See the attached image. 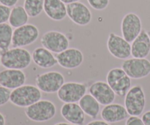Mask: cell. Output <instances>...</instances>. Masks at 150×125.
Masks as SVG:
<instances>
[{"instance_id": "1", "label": "cell", "mask_w": 150, "mask_h": 125, "mask_svg": "<svg viewBox=\"0 0 150 125\" xmlns=\"http://www.w3.org/2000/svg\"><path fill=\"white\" fill-rule=\"evenodd\" d=\"M1 65L5 69L23 70L30 65L32 54L28 50L23 48H9L1 51Z\"/></svg>"}, {"instance_id": "2", "label": "cell", "mask_w": 150, "mask_h": 125, "mask_svg": "<svg viewBox=\"0 0 150 125\" xmlns=\"http://www.w3.org/2000/svg\"><path fill=\"white\" fill-rule=\"evenodd\" d=\"M42 98L41 91L33 85H23L13 89L10 94V102L20 108H27Z\"/></svg>"}, {"instance_id": "3", "label": "cell", "mask_w": 150, "mask_h": 125, "mask_svg": "<svg viewBox=\"0 0 150 125\" xmlns=\"http://www.w3.org/2000/svg\"><path fill=\"white\" fill-rule=\"evenodd\" d=\"M56 113L57 108L54 102L45 100H40L25 110L26 117L35 122L49 121L55 117Z\"/></svg>"}, {"instance_id": "4", "label": "cell", "mask_w": 150, "mask_h": 125, "mask_svg": "<svg viewBox=\"0 0 150 125\" xmlns=\"http://www.w3.org/2000/svg\"><path fill=\"white\" fill-rule=\"evenodd\" d=\"M125 97V107L129 115H142L146 106V97L143 88L139 85L133 86Z\"/></svg>"}, {"instance_id": "5", "label": "cell", "mask_w": 150, "mask_h": 125, "mask_svg": "<svg viewBox=\"0 0 150 125\" xmlns=\"http://www.w3.org/2000/svg\"><path fill=\"white\" fill-rule=\"evenodd\" d=\"M107 83L119 97H125L131 88V78L120 67H114L108 72Z\"/></svg>"}, {"instance_id": "6", "label": "cell", "mask_w": 150, "mask_h": 125, "mask_svg": "<svg viewBox=\"0 0 150 125\" xmlns=\"http://www.w3.org/2000/svg\"><path fill=\"white\" fill-rule=\"evenodd\" d=\"M35 83L41 92L48 94L55 93L64 83V77L59 72L49 71L38 75Z\"/></svg>"}, {"instance_id": "7", "label": "cell", "mask_w": 150, "mask_h": 125, "mask_svg": "<svg viewBox=\"0 0 150 125\" xmlns=\"http://www.w3.org/2000/svg\"><path fill=\"white\" fill-rule=\"evenodd\" d=\"M39 29L32 23H26L13 31L12 46L13 48H23L32 45L39 37Z\"/></svg>"}, {"instance_id": "8", "label": "cell", "mask_w": 150, "mask_h": 125, "mask_svg": "<svg viewBox=\"0 0 150 125\" xmlns=\"http://www.w3.org/2000/svg\"><path fill=\"white\" fill-rule=\"evenodd\" d=\"M40 42L42 47L57 54L67 49L70 45V41L64 34L54 30L43 34Z\"/></svg>"}, {"instance_id": "9", "label": "cell", "mask_w": 150, "mask_h": 125, "mask_svg": "<svg viewBox=\"0 0 150 125\" xmlns=\"http://www.w3.org/2000/svg\"><path fill=\"white\" fill-rule=\"evenodd\" d=\"M122 68L132 79H142L150 74V61L147 59H127L122 64Z\"/></svg>"}, {"instance_id": "10", "label": "cell", "mask_w": 150, "mask_h": 125, "mask_svg": "<svg viewBox=\"0 0 150 125\" xmlns=\"http://www.w3.org/2000/svg\"><path fill=\"white\" fill-rule=\"evenodd\" d=\"M87 88L84 83L67 82L62 85L57 92L59 100L64 103L77 102L86 95Z\"/></svg>"}, {"instance_id": "11", "label": "cell", "mask_w": 150, "mask_h": 125, "mask_svg": "<svg viewBox=\"0 0 150 125\" xmlns=\"http://www.w3.org/2000/svg\"><path fill=\"white\" fill-rule=\"evenodd\" d=\"M107 48L110 54L119 59L125 60L131 56V44L123 37L111 32L107 40Z\"/></svg>"}, {"instance_id": "12", "label": "cell", "mask_w": 150, "mask_h": 125, "mask_svg": "<svg viewBox=\"0 0 150 125\" xmlns=\"http://www.w3.org/2000/svg\"><path fill=\"white\" fill-rule=\"evenodd\" d=\"M122 37L129 42H132L142 31L141 18L134 13H128L123 17L121 23Z\"/></svg>"}, {"instance_id": "13", "label": "cell", "mask_w": 150, "mask_h": 125, "mask_svg": "<svg viewBox=\"0 0 150 125\" xmlns=\"http://www.w3.org/2000/svg\"><path fill=\"white\" fill-rule=\"evenodd\" d=\"M67 14L69 18L79 26H86L92 18L89 7L80 1L67 4Z\"/></svg>"}, {"instance_id": "14", "label": "cell", "mask_w": 150, "mask_h": 125, "mask_svg": "<svg viewBox=\"0 0 150 125\" xmlns=\"http://www.w3.org/2000/svg\"><path fill=\"white\" fill-rule=\"evenodd\" d=\"M89 92L98 101L100 105H107L114 102L116 98L115 92L107 82L98 81L92 83L89 88Z\"/></svg>"}, {"instance_id": "15", "label": "cell", "mask_w": 150, "mask_h": 125, "mask_svg": "<svg viewBox=\"0 0 150 125\" xmlns=\"http://www.w3.org/2000/svg\"><path fill=\"white\" fill-rule=\"evenodd\" d=\"M57 62L64 69H76L81 65L83 61V54L78 48H68L56 56Z\"/></svg>"}, {"instance_id": "16", "label": "cell", "mask_w": 150, "mask_h": 125, "mask_svg": "<svg viewBox=\"0 0 150 125\" xmlns=\"http://www.w3.org/2000/svg\"><path fill=\"white\" fill-rule=\"evenodd\" d=\"M26 77L22 70L5 69L0 72V86L15 89L24 85Z\"/></svg>"}, {"instance_id": "17", "label": "cell", "mask_w": 150, "mask_h": 125, "mask_svg": "<svg viewBox=\"0 0 150 125\" xmlns=\"http://www.w3.org/2000/svg\"><path fill=\"white\" fill-rule=\"evenodd\" d=\"M103 120L108 123H117L127 119L129 117L127 109L118 103H111L104 106L100 113Z\"/></svg>"}, {"instance_id": "18", "label": "cell", "mask_w": 150, "mask_h": 125, "mask_svg": "<svg viewBox=\"0 0 150 125\" xmlns=\"http://www.w3.org/2000/svg\"><path fill=\"white\" fill-rule=\"evenodd\" d=\"M63 118L73 124L83 125L85 121V113L76 102L64 103L61 108Z\"/></svg>"}, {"instance_id": "19", "label": "cell", "mask_w": 150, "mask_h": 125, "mask_svg": "<svg viewBox=\"0 0 150 125\" xmlns=\"http://www.w3.org/2000/svg\"><path fill=\"white\" fill-rule=\"evenodd\" d=\"M150 53V38L148 32L142 29L139 36L132 42L131 56L133 58H146Z\"/></svg>"}, {"instance_id": "20", "label": "cell", "mask_w": 150, "mask_h": 125, "mask_svg": "<svg viewBox=\"0 0 150 125\" xmlns=\"http://www.w3.org/2000/svg\"><path fill=\"white\" fill-rule=\"evenodd\" d=\"M43 11L51 20L60 21L67 16V5L62 0H45Z\"/></svg>"}, {"instance_id": "21", "label": "cell", "mask_w": 150, "mask_h": 125, "mask_svg": "<svg viewBox=\"0 0 150 125\" xmlns=\"http://www.w3.org/2000/svg\"><path fill=\"white\" fill-rule=\"evenodd\" d=\"M32 59L34 63L40 68H51L58 64L53 53L44 47L35 48L32 54Z\"/></svg>"}, {"instance_id": "22", "label": "cell", "mask_w": 150, "mask_h": 125, "mask_svg": "<svg viewBox=\"0 0 150 125\" xmlns=\"http://www.w3.org/2000/svg\"><path fill=\"white\" fill-rule=\"evenodd\" d=\"M79 102V105L86 115L89 116L92 119L98 117L100 110V104L92 95H91L90 94H87V95L86 94Z\"/></svg>"}, {"instance_id": "23", "label": "cell", "mask_w": 150, "mask_h": 125, "mask_svg": "<svg viewBox=\"0 0 150 125\" xmlns=\"http://www.w3.org/2000/svg\"><path fill=\"white\" fill-rule=\"evenodd\" d=\"M29 15L23 6L16 5L13 7L9 18V23L12 27L18 28L26 24L29 20Z\"/></svg>"}, {"instance_id": "24", "label": "cell", "mask_w": 150, "mask_h": 125, "mask_svg": "<svg viewBox=\"0 0 150 125\" xmlns=\"http://www.w3.org/2000/svg\"><path fill=\"white\" fill-rule=\"evenodd\" d=\"M13 31L10 23L0 24V51H4L10 48L13 41Z\"/></svg>"}, {"instance_id": "25", "label": "cell", "mask_w": 150, "mask_h": 125, "mask_svg": "<svg viewBox=\"0 0 150 125\" xmlns=\"http://www.w3.org/2000/svg\"><path fill=\"white\" fill-rule=\"evenodd\" d=\"M45 0H24L23 7L29 17L35 18L43 11Z\"/></svg>"}, {"instance_id": "26", "label": "cell", "mask_w": 150, "mask_h": 125, "mask_svg": "<svg viewBox=\"0 0 150 125\" xmlns=\"http://www.w3.org/2000/svg\"><path fill=\"white\" fill-rule=\"evenodd\" d=\"M89 6L95 10H103L108 7L110 0H87Z\"/></svg>"}, {"instance_id": "27", "label": "cell", "mask_w": 150, "mask_h": 125, "mask_svg": "<svg viewBox=\"0 0 150 125\" xmlns=\"http://www.w3.org/2000/svg\"><path fill=\"white\" fill-rule=\"evenodd\" d=\"M10 89L0 86V106L4 105L10 101Z\"/></svg>"}, {"instance_id": "28", "label": "cell", "mask_w": 150, "mask_h": 125, "mask_svg": "<svg viewBox=\"0 0 150 125\" xmlns=\"http://www.w3.org/2000/svg\"><path fill=\"white\" fill-rule=\"evenodd\" d=\"M10 12H11L10 7L0 4V24L7 23V21H8Z\"/></svg>"}, {"instance_id": "29", "label": "cell", "mask_w": 150, "mask_h": 125, "mask_svg": "<svg viewBox=\"0 0 150 125\" xmlns=\"http://www.w3.org/2000/svg\"><path fill=\"white\" fill-rule=\"evenodd\" d=\"M125 125H145L142 119L139 117L130 116L126 119Z\"/></svg>"}, {"instance_id": "30", "label": "cell", "mask_w": 150, "mask_h": 125, "mask_svg": "<svg viewBox=\"0 0 150 125\" xmlns=\"http://www.w3.org/2000/svg\"><path fill=\"white\" fill-rule=\"evenodd\" d=\"M18 0H0V4L7 6L9 7H14L16 5Z\"/></svg>"}, {"instance_id": "31", "label": "cell", "mask_w": 150, "mask_h": 125, "mask_svg": "<svg viewBox=\"0 0 150 125\" xmlns=\"http://www.w3.org/2000/svg\"><path fill=\"white\" fill-rule=\"evenodd\" d=\"M142 119L145 125H150V111H146L143 114Z\"/></svg>"}, {"instance_id": "32", "label": "cell", "mask_w": 150, "mask_h": 125, "mask_svg": "<svg viewBox=\"0 0 150 125\" xmlns=\"http://www.w3.org/2000/svg\"><path fill=\"white\" fill-rule=\"evenodd\" d=\"M86 125H110V124L104 120H95L89 122Z\"/></svg>"}, {"instance_id": "33", "label": "cell", "mask_w": 150, "mask_h": 125, "mask_svg": "<svg viewBox=\"0 0 150 125\" xmlns=\"http://www.w3.org/2000/svg\"><path fill=\"white\" fill-rule=\"evenodd\" d=\"M5 118L1 113H0V125H5Z\"/></svg>"}, {"instance_id": "34", "label": "cell", "mask_w": 150, "mask_h": 125, "mask_svg": "<svg viewBox=\"0 0 150 125\" xmlns=\"http://www.w3.org/2000/svg\"><path fill=\"white\" fill-rule=\"evenodd\" d=\"M62 1L65 4H71V3L76 2V1H79V0H62Z\"/></svg>"}, {"instance_id": "35", "label": "cell", "mask_w": 150, "mask_h": 125, "mask_svg": "<svg viewBox=\"0 0 150 125\" xmlns=\"http://www.w3.org/2000/svg\"><path fill=\"white\" fill-rule=\"evenodd\" d=\"M54 125H76V124H73L71 123H66V122H59V123H57Z\"/></svg>"}, {"instance_id": "36", "label": "cell", "mask_w": 150, "mask_h": 125, "mask_svg": "<svg viewBox=\"0 0 150 125\" xmlns=\"http://www.w3.org/2000/svg\"><path fill=\"white\" fill-rule=\"evenodd\" d=\"M1 65V56H0V66Z\"/></svg>"}, {"instance_id": "37", "label": "cell", "mask_w": 150, "mask_h": 125, "mask_svg": "<svg viewBox=\"0 0 150 125\" xmlns=\"http://www.w3.org/2000/svg\"><path fill=\"white\" fill-rule=\"evenodd\" d=\"M148 32V35H149V38H150V31H149V32Z\"/></svg>"}]
</instances>
